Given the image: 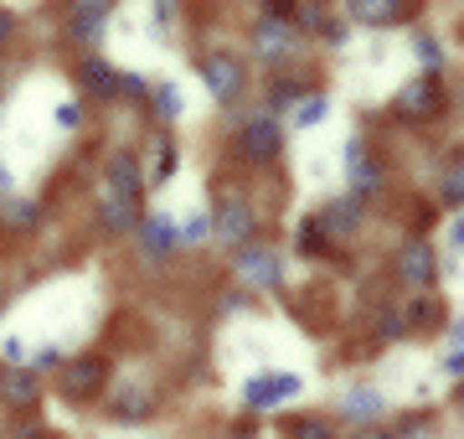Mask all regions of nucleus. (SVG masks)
<instances>
[{
  "mask_svg": "<svg viewBox=\"0 0 464 439\" xmlns=\"http://www.w3.org/2000/svg\"><path fill=\"white\" fill-rule=\"evenodd\" d=\"M284 140H289L284 119L264 114V109H253V114H237V124H232V151H237V161H248V166H258V171L279 166Z\"/></svg>",
  "mask_w": 464,
  "mask_h": 439,
  "instance_id": "obj_1",
  "label": "nucleus"
},
{
  "mask_svg": "<svg viewBox=\"0 0 464 439\" xmlns=\"http://www.w3.org/2000/svg\"><path fill=\"white\" fill-rule=\"evenodd\" d=\"M99 404H103V414H109V424L134 429V424H150L155 414H160V388H155L150 377L119 372V377H109V388H103Z\"/></svg>",
  "mask_w": 464,
  "mask_h": 439,
  "instance_id": "obj_2",
  "label": "nucleus"
},
{
  "mask_svg": "<svg viewBox=\"0 0 464 439\" xmlns=\"http://www.w3.org/2000/svg\"><path fill=\"white\" fill-rule=\"evenodd\" d=\"M207 222H212V238L222 243V249H232V254H237V249H248L253 238H258V228H264V218L253 212V202L237 191V186H217Z\"/></svg>",
  "mask_w": 464,
  "mask_h": 439,
  "instance_id": "obj_3",
  "label": "nucleus"
},
{
  "mask_svg": "<svg viewBox=\"0 0 464 439\" xmlns=\"http://www.w3.org/2000/svg\"><path fill=\"white\" fill-rule=\"evenodd\" d=\"M109 377H114V362L103 352H78L63 362V377H57V398L72 408H88L99 404L103 388H109Z\"/></svg>",
  "mask_w": 464,
  "mask_h": 439,
  "instance_id": "obj_4",
  "label": "nucleus"
},
{
  "mask_svg": "<svg viewBox=\"0 0 464 439\" xmlns=\"http://www.w3.org/2000/svg\"><path fill=\"white\" fill-rule=\"evenodd\" d=\"M444 109H449V88L439 73H418L392 93V119H402V124H433Z\"/></svg>",
  "mask_w": 464,
  "mask_h": 439,
  "instance_id": "obj_5",
  "label": "nucleus"
},
{
  "mask_svg": "<svg viewBox=\"0 0 464 439\" xmlns=\"http://www.w3.org/2000/svg\"><path fill=\"white\" fill-rule=\"evenodd\" d=\"M197 73H201V83H207V93H212L217 103H237L243 93H248V63H243L232 47L201 52Z\"/></svg>",
  "mask_w": 464,
  "mask_h": 439,
  "instance_id": "obj_6",
  "label": "nucleus"
},
{
  "mask_svg": "<svg viewBox=\"0 0 464 439\" xmlns=\"http://www.w3.org/2000/svg\"><path fill=\"white\" fill-rule=\"evenodd\" d=\"M103 197L145 207V155L134 145H119V151L103 155Z\"/></svg>",
  "mask_w": 464,
  "mask_h": 439,
  "instance_id": "obj_7",
  "label": "nucleus"
},
{
  "mask_svg": "<svg viewBox=\"0 0 464 439\" xmlns=\"http://www.w3.org/2000/svg\"><path fill=\"white\" fill-rule=\"evenodd\" d=\"M392 279L402 289H413V295H429L439 285V249H433L429 238H408L392 254Z\"/></svg>",
  "mask_w": 464,
  "mask_h": 439,
  "instance_id": "obj_8",
  "label": "nucleus"
},
{
  "mask_svg": "<svg viewBox=\"0 0 464 439\" xmlns=\"http://www.w3.org/2000/svg\"><path fill=\"white\" fill-rule=\"evenodd\" d=\"M382 181H387V161H382V151L366 135H351L346 140V191L356 197V202H366L372 191H382Z\"/></svg>",
  "mask_w": 464,
  "mask_h": 439,
  "instance_id": "obj_9",
  "label": "nucleus"
},
{
  "mask_svg": "<svg viewBox=\"0 0 464 439\" xmlns=\"http://www.w3.org/2000/svg\"><path fill=\"white\" fill-rule=\"evenodd\" d=\"M232 274L248 289H258V295H264V289H279L284 285V254L274 243H264V238H253L248 249L232 254Z\"/></svg>",
  "mask_w": 464,
  "mask_h": 439,
  "instance_id": "obj_10",
  "label": "nucleus"
},
{
  "mask_svg": "<svg viewBox=\"0 0 464 439\" xmlns=\"http://www.w3.org/2000/svg\"><path fill=\"white\" fill-rule=\"evenodd\" d=\"M134 249H140V259L145 264H170V259L181 254V233H176V218L170 212H155V207H145V218H140V228H134Z\"/></svg>",
  "mask_w": 464,
  "mask_h": 439,
  "instance_id": "obj_11",
  "label": "nucleus"
},
{
  "mask_svg": "<svg viewBox=\"0 0 464 439\" xmlns=\"http://www.w3.org/2000/svg\"><path fill=\"white\" fill-rule=\"evenodd\" d=\"M304 393V377L299 372H253L248 383H243V404L253 408V414H268V408L289 404V398H299Z\"/></svg>",
  "mask_w": 464,
  "mask_h": 439,
  "instance_id": "obj_12",
  "label": "nucleus"
},
{
  "mask_svg": "<svg viewBox=\"0 0 464 439\" xmlns=\"http://www.w3.org/2000/svg\"><path fill=\"white\" fill-rule=\"evenodd\" d=\"M248 47L264 57L268 68H284L299 47V32L289 21H274V16H253V32H248Z\"/></svg>",
  "mask_w": 464,
  "mask_h": 439,
  "instance_id": "obj_13",
  "label": "nucleus"
},
{
  "mask_svg": "<svg viewBox=\"0 0 464 439\" xmlns=\"http://www.w3.org/2000/svg\"><path fill=\"white\" fill-rule=\"evenodd\" d=\"M109 21H114V5H109V0H78V5L63 11V36L78 42V47H93V42L109 32Z\"/></svg>",
  "mask_w": 464,
  "mask_h": 439,
  "instance_id": "obj_14",
  "label": "nucleus"
},
{
  "mask_svg": "<svg viewBox=\"0 0 464 439\" xmlns=\"http://www.w3.org/2000/svg\"><path fill=\"white\" fill-rule=\"evenodd\" d=\"M47 398V383L36 367H0V404L11 414H36Z\"/></svg>",
  "mask_w": 464,
  "mask_h": 439,
  "instance_id": "obj_15",
  "label": "nucleus"
},
{
  "mask_svg": "<svg viewBox=\"0 0 464 439\" xmlns=\"http://www.w3.org/2000/svg\"><path fill=\"white\" fill-rule=\"evenodd\" d=\"M351 26H402V21H418V0H346L341 5Z\"/></svg>",
  "mask_w": 464,
  "mask_h": 439,
  "instance_id": "obj_16",
  "label": "nucleus"
},
{
  "mask_svg": "<svg viewBox=\"0 0 464 439\" xmlns=\"http://www.w3.org/2000/svg\"><path fill=\"white\" fill-rule=\"evenodd\" d=\"M72 83L83 88L88 99H103V103L119 99V68L114 63H103L99 52H83V57L72 63Z\"/></svg>",
  "mask_w": 464,
  "mask_h": 439,
  "instance_id": "obj_17",
  "label": "nucleus"
},
{
  "mask_svg": "<svg viewBox=\"0 0 464 439\" xmlns=\"http://www.w3.org/2000/svg\"><path fill=\"white\" fill-rule=\"evenodd\" d=\"M315 218H320V228L331 233V243H341V238L362 233V222H366V202H356L351 191H341V197H331V202L320 207Z\"/></svg>",
  "mask_w": 464,
  "mask_h": 439,
  "instance_id": "obj_18",
  "label": "nucleus"
},
{
  "mask_svg": "<svg viewBox=\"0 0 464 439\" xmlns=\"http://www.w3.org/2000/svg\"><path fill=\"white\" fill-rule=\"evenodd\" d=\"M42 222H47V207L36 197H5L0 202V233L5 238H32Z\"/></svg>",
  "mask_w": 464,
  "mask_h": 439,
  "instance_id": "obj_19",
  "label": "nucleus"
},
{
  "mask_svg": "<svg viewBox=\"0 0 464 439\" xmlns=\"http://www.w3.org/2000/svg\"><path fill=\"white\" fill-rule=\"evenodd\" d=\"M382 414H387V398H382L377 388H366V383H356V388L341 398V419L351 424V429H366V424H382Z\"/></svg>",
  "mask_w": 464,
  "mask_h": 439,
  "instance_id": "obj_20",
  "label": "nucleus"
},
{
  "mask_svg": "<svg viewBox=\"0 0 464 439\" xmlns=\"http://www.w3.org/2000/svg\"><path fill=\"white\" fill-rule=\"evenodd\" d=\"M176 166H181V151H176V140H170V130H160V135H155V155L145 161V191H155V186H166L170 176H176Z\"/></svg>",
  "mask_w": 464,
  "mask_h": 439,
  "instance_id": "obj_21",
  "label": "nucleus"
},
{
  "mask_svg": "<svg viewBox=\"0 0 464 439\" xmlns=\"http://www.w3.org/2000/svg\"><path fill=\"white\" fill-rule=\"evenodd\" d=\"M295 254L299 259H331L335 254V243H331V233H325V228H320V218L315 212H304V218H299V228H295Z\"/></svg>",
  "mask_w": 464,
  "mask_h": 439,
  "instance_id": "obj_22",
  "label": "nucleus"
},
{
  "mask_svg": "<svg viewBox=\"0 0 464 439\" xmlns=\"http://www.w3.org/2000/svg\"><path fill=\"white\" fill-rule=\"evenodd\" d=\"M304 93H310V78H295V73H274V78H268V103H264V114L279 119L284 109H295Z\"/></svg>",
  "mask_w": 464,
  "mask_h": 439,
  "instance_id": "obj_23",
  "label": "nucleus"
},
{
  "mask_svg": "<svg viewBox=\"0 0 464 439\" xmlns=\"http://www.w3.org/2000/svg\"><path fill=\"white\" fill-rule=\"evenodd\" d=\"M402 326H408V337H423V331H439L444 326V300L439 295H413V305L402 310Z\"/></svg>",
  "mask_w": 464,
  "mask_h": 439,
  "instance_id": "obj_24",
  "label": "nucleus"
},
{
  "mask_svg": "<svg viewBox=\"0 0 464 439\" xmlns=\"http://www.w3.org/2000/svg\"><path fill=\"white\" fill-rule=\"evenodd\" d=\"M140 218H145V207L140 202H119V197H99V222H103V233H134L140 228Z\"/></svg>",
  "mask_w": 464,
  "mask_h": 439,
  "instance_id": "obj_25",
  "label": "nucleus"
},
{
  "mask_svg": "<svg viewBox=\"0 0 464 439\" xmlns=\"http://www.w3.org/2000/svg\"><path fill=\"white\" fill-rule=\"evenodd\" d=\"M150 109H155L160 124H176V119L186 114V93L170 83V78H155V83H150Z\"/></svg>",
  "mask_w": 464,
  "mask_h": 439,
  "instance_id": "obj_26",
  "label": "nucleus"
},
{
  "mask_svg": "<svg viewBox=\"0 0 464 439\" xmlns=\"http://www.w3.org/2000/svg\"><path fill=\"white\" fill-rule=\"evenodd\" d=\"M284 439H341V434H335L331 414H299V419L284 424Z\"/></svg>",
  "mask_w": 464,
  "mask_h": 439,
  "instance_id": "obj_27",
  "label": "nucleus"
},
{
  "mask_svg": "<svg viewBox=\"0 0 464 439\" xmlns=\"http://www.w3.org/2000/svg\"><path fill=\"white\" fill-rule=\"evenodd\" d=\"M325 114H331V93H304V99L295 103V130H315V124H325Z\"/></svg>",
  "mask_w": 464,
  "mask_h": 439,
  "instance_id": "obj_28",
  "label": "nucleus"
},
{
  "mask_svg": "<svg viewBox=\"0 0 464 439\" xmlns=\"http://www.w3.org/2000/svg\"><path fill=\"white\" fill-rule=\"evenodd\" d=\"M372 341H408V326H402V310H392V305H382L377 321H372Z\"/></svg>",
  "mask_w": 464,
  "mask_h": 439,
  "instance_id": "obj_29",
  "label": "nucleus"
},
{
  "mask_svg": "<svg viewBox=\"0 0 464 439\" xmlns=\"http://www.w3.org/2000/svg\"><path fill=\"white\" fill-rule=\"evenodd\" d=\"M439 202H449V207H464V161H454V166H444V176H439Z\"/></svg>",
  "mask_w": 464,
  "mask_h": 439,
  "instance_id": "obj_30",
  "label": "nucleus"
},
{
  "mask_svg": "<svg viewBox=\"0 0 464 439\" xmlns=\"http://www.w3.org/2000/svg\"><path fill=\"white\" fill-rule=\"evenodd\" d=\"M413 52H418V63H423V73H439L444 68V42L433 32H418L413 36Z\"/></svg>",
  "mask_w": 464,
  "mask_h": 439,
  "instance_id": "obj_31",
  "label": "nucleus"
},
{
  "mask_svg": "<svg viewBox=\"0 0 464 439\" xmlns=\"http://www.w3.org/2000/svg\"><path fill=\"white\" fill-rule=\"evenodd\" d=\"M289 26H295V32L320 36V32H325V5H315V0H310V5H299V0H295V16H289Z\"/></svg>",
  "mask_w": 464,
  "mask_h": 439,
  "instance_id": "obj_32",
  "label": "nucleus"
},
{
  "mask_svg": "<svg viewBox=\"0 0 464 439\" xmlns=\"http://www.w3.org/2000/svg\"><path fill=\"white\" fill-rule=\"evenodd\" d=\"M150 83H155V78H145V73H124V68H119V99L150 103Z\"/></svg>",
  "mask_w": 464,
  "mask_h": 439,
  "instance_id": "obj_33",
  "label": "nucleus"
},
{
  "mask_svg": "<svg viewBox=\"0 0 464 439\" xmlns=\"http://www.w3.org/2000/svg\"><path fill=\"white\" fill-rule=\"evenodd\" d=\"M176 233H181V249L186 243H207L212 238V222H207V212H191L186 222H176Z\"/></svg>",
  "mask_w": 464,
  "mask_h": 439,
  "instance_id": "obj_34",
  "label": "nucleus"
},
{
  "mask_svg": "<svg viewBox=\"0 0 464 439\" xmlns=\"http://www.w3.org/2000/svg\"><path fill=\"white\" fill-rule=\"evenodd\" d=\"M83 103H78V99H63V103H57V109H52V124H57V130H83Z\"/></svg>",
  "mask_w": 464,
  "mask_h": 439,
  "instance_id": "obj_35",
  "label": "nucleus"
},
{
  "mask_svg": "<svg viewBox=\"0 0 464 439\" xmlns=\"http://www.w3.org/2000/svg\"><path fill=\"white\" fill-rule=\"evenodd\" d=\"M11 439H52V429L36 419V414H16V419H11Z\"/></svg>",
  "mask_w": 464,
  "mask_h": 439,
  "instance_id": "obj_36",
  "label": "nucleus"
},
{
  "mask_svg": "<svg viewBox=\"0 0 464 439\" xmlns=\"http://www.w3.org/2000/svg\"><path fill=\"white\" fill-rule=\"evenodd\" d=\"M0 356H5V367H26L32 346H26V337H5L0 341Z\"/></svg>",
  "mask_w": 464,
  "mask_h": 439,
  "instance_id": "obj_37",
  "label": "nucleus"
},
{
  "mask_svg": "<svg viewBox=\"0 0 464 439\" xmlns=\"http://www.w3.org/2000/svg\"><path fill=\"white\" fill-rule=\"evenodd\" d=\"M16 36H21V16H16V11H11V5H0V52L11 47Z\"/></svg>",
  "mask_w": 464,
  "mask_h": 439,
  "instance_id": "obj_38",
  "label": "nucleus"
},
{
  "mask_svg": "<svg viewBox=\"0 0 464 439\" xmlns=\"http://www.w3.org/2000/svg\"><path fill=\"white\" fill-rule=\"evenodd\" d=\"M346 439H398V434H392V424H366V429H351Z\"/></svg>",
  "mask_w": 464,
  "mask_h": 439,
  "instance_id": "obj_39",
  "label": "nucleus"
},
{
  "mask_svg": "<svg viewBox=\"0 0 464 439\" xmlns=\"http://www.w3.org/2000/svg\"><path fill=\"white\" fill-rule=\"evenodd\" d=\"M57 362H67L63 346H42V352H36V372H42V367H57Z\"/></svg>",
  "mask_w": 464,
  "mask_h": 439,
  "instance_id": "obj_40",
  "label": "nucleus"
},
{
  "mask_svg": "<svg viewBox=\"0 0 464 439\" xmlns=\"http://www.w3.org/2000/svg\"><path fill=\"white\" fill-rule=\"evenodd\" d=\"M150 16H155V26H170V21L181 16V11H176V5H170V0H160V5H155V11H150Z\"/></svg>",
  "mask_w": 464,
  "mask_h": 439,
  "instance_id": "obj_41",
  "label": "nucleus"
},
{
  "mask_svg": "<svg viewBox=\"0 0 464 439\" xmlns=\"http://www.w3.org/2000/svg\"><path fill=\"white\" fill-rule=\"evenodd\" d=\"M5 197H16V176H11L5 161H0V202H5Z\"/></svg>",
  "mask_w": 464,
  "mask_h": 439,
  "instance_id": "obj_42",
  "label": "nucleus"
},
{
  "mask_svg": "<svg viewBox=\"0 0 464 439\" xmlns=\"http://www.w3.org/2000/svg\"><path fill=\"white\" fill-rule=\"evenodd\" d=\"M449 249H454V254H464V212L454 218V228H449Z\"/></svg>",
  "mask_w": 464,
  "mask_h": 439,
  "instance_id": "obj_43",
  "label": "nucleus"
},
{
  "mask_svg": "<svg viewBox=\"0 0 464 439\" xmlns=\"http://www.w3.org/2000/svg\"><path fill=\"white\" fill-rule=\"evenodd\" d=\"M320 36H325L331 47H341V42H346V26H335V21H325V32H320Z\"/></svg>",
  "mask_w": 464,
  "mask_h": 439,
  "instance_id": "obj_44",
  "label": "nucleus"
},
{
  "mask_svg": "<svg viewBox=\"0 0 464 439\" xmlns=\"http://www.w3.org/2000/svg\"><path fill=\"white\" fill-rule=\"evenodd\" d=\"M449 346H454V352H464V316L449 326Z\"/></svg>",
  "mask_w": 464,
  "mask_h": 439,
  "instance_id": "obj_45",
  "label": "nucleus"
},
{
  "mask_svg": "<svg viewBox=\"0 0 464 439\" xmlns=\"http://www.w3.org/2000/svg\"><path fill=\"white\" fill-rule=\"evenodd\" d=\"M449 372H464V352H449Z\"/></svg>",
  "mask_w": 464,
  "mask_h": 439,
  "instance_id": "obj_46",
  "label": "nucleus"
},
{
  "mask_svg": "<svg viewBox=\"0 0 464 439\" xmlns=\"http://www.w3.org/2000/svg\"><path fill=\"white\" fill-rule=\"evenodd\" d=\"M454 408H459V419H464V377H459V388H454Z\"/></svg>",
  "mask_w": 464,
  "mask_h": 439,
  "instance_id": "obj_47",
  "label": "nucleus"
},
{
  "mask_svg": "<svg viewBox=\"0 0 464 439\" xmlns=\"http://www.w3.org/2000/svg\"><path fill=\"white\" fill-rule=\"evenodd\" d=\"M0 93H5V68H0Z\"/></svg>",
  "mask_w": 464,
  "mask_h": 439,
  "instance_id": "obj_48",
  "label": "nucleus"
}]
</instances>
